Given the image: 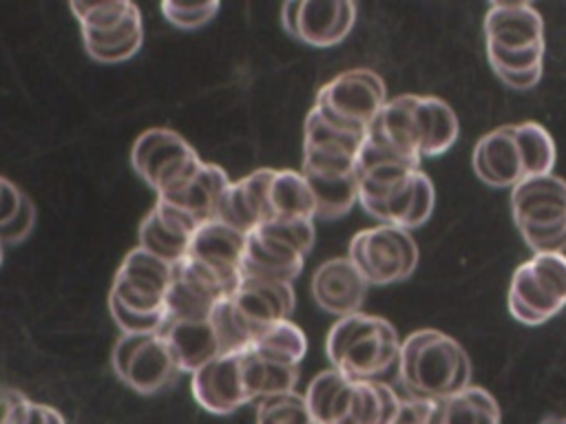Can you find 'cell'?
Instances as JSON below:
<instances>
[{
    "instance_id": "obj_16",
    "label": "cell",
    "mask_w": 566,
    "mask_h": 424,
    "mask_svg": "<svg viewBox=\"0 0 566 424\" xmlns=\"http://www.w3.org/2000/svg\"><path fill=\"white\" fill-rule=\"evenodd\" d=\"M365 139L374 146L420 166V139L416 124V95H398L387 99L369 124Z\"/></svg>"
},
{
    "instance_id": "obj_11",
    "label": "cell",
    "mask_w": 566,
    "mask_h": 424,
    "mask_svg": "<svg viewBox=\"0 0 566 424\" xmlns=\"http://www.w3.org/2000/svg\"><path fill=\"white\" fill-rule=\"evenodd\" d=\"M228 300L254 342L268 327L290 320L294 309V287L292 283L241 278Z\"/></svg>"
},
{
    "instance_id": "obj_38",
    "label": "cell",
    "mask_w": 566,
    "mask_h": 424,
    "mask_svg": "<svg viewBox=\"0 0 566 424\" xmlns=\"http://www.w3.org/2000/svg\"><path fill=\"white\" fill-rule=\"evenodd\" d=\"M108 309H111V316L115 318V322L119 325L122 333H161V329L168 322L166 311H161V314H137V311L126 309L124 305H119L111 296H108Z\"/></svg>"
},
{
    "instance_id": "obj_33",
    "label": "cell",
    "mask_w": 566,
    "mask_h": 424,
    "mask_svg": "<svg viewBox=\"0 0 566 424\" xmlns=\"http://www.w3.org/2000/svg\"><path fill=\"white\" fill-rule=\"evenodd\" d=\"M513 126H515V139L520 146L526 179L551 174L557 159V150L551 132L537 121H522Z\"/></svg>"
},
{
    "instance_id": "obj_2",
    "label": "cell",
    "mask_w": 566,
    "mask_h": 424,
    "mask_svg": "<svg viewBox=\"0 0 566 424\" xmlns=\"http://www.w3.org/2000/svg\"><path fill=\"white\" fill-rule=\"evenodd\" d=\"M400 342L387 318L356 311L332 325L325 353L332 369L349 380H382L398 367Z\"/></svg>"
},
{
    "instance_id": "obj_3",
    "label": "cell",
    "mask_w": 566,
    "mask_h": 424,
    "mask_svg": "<svg viewBox=\"0 0 566 424\" xmlns=\"http://www.w3.org/2000/svg\"><path fill=\"white\" fill-rule=\"evenodd\" d=\"M316 424H389L402 398L382 380H349L336 369L316 373L303 393Z\"/></svg>"
},
{
    "instance_id": "obj_25",
    "label": "cell",
    "mask_w": 566,
    "mask_h": 424,
    "mask_svg": "<svg viewBox=\"0 0 566 424\" xmlns=\"http://www.w3.org/2000/svg\"><path fill=\"white\" fill-rule=\"evenodd\" d=\"M228 186H230V177L226 174V170H221L214 163L203 161L201 170L195 174V179L188 186H184L181 190H177L172 194H164L157 199L168 201V203L186 210L188 214H192L199 223H206V221L214 219L219 199Z\"/></svg>"
},
{
    "instance_id": "obj_36",
    "label": "cell",
    "mask_w": 566,
    "mask_h": 424,
    "mask_svg": "<svg viewBox=\"0 0 566 424\" xmlns=\"http://www.w3.org/2000/svg\"><path fill=\"white\" fill-rule=\"evenodd\" d=\"M69 7L80 20L82 31H104V29L117 26L137 4L117 0V2H71Z\"/></svg>"
},
{
    "instance_id": "obj_5",
    "label": "cell",
    "mask_w": 566,
    "mask_h": 424,
    "mask_svg": "<svg viewBox=\"0 0 566 424\" xmlns=\"http://www.w3.org/2000/svg\"><path fill=\"white\" fill-rule=\"evenodd\" d=\"M506 305L522 325H542L566 307V256L533 254L517 265L509 283Z\"/></svg>"
},
{
    "instance_id": "obj_19",
    "label": "cell",
    "mask_w": 566,
    "mask_h": 424,
    "mask_svg": "<svg viewBox=\"0 0 566 424\" xmlns=\"http://www.w3.org/2000/svg\"><path fill=\"white\" fill-rule=\"evenodd\" d=\"M471 166L478 179L491 188H513L526 179L515 126H500L482 135L473 148Z\"/></svg>"
},
{
    "instance_id": "obj_34",
    "label": "cell",
    "mask_w": 566,
    "mask_h": 424,
    "mask_svg": "<svg viewBox=\"0 0 566 424\" xmlns=\"http://www.w3.org/2000/svg\"><path fill=\"white\" fill-rule=\"evenodd\" d=\"M188 245H190V239L166 227L159 221V216L155 214V210L150 208V212L144 216V221L139 225V247L150 252L153 256L175 265L188 254Z\"/></svg>"
},
{
    "instance_id": "obj_23",
    "label": "cell",
    "mask_w": 566,
    "mask_h": 424,
    "mask_svg": "<svg viewBox=\"0 0 566 424\" xmlns=\"http://www.w3.org/2000/svg\"><path fill=\"white\" fill-rule=\"evenodd\" d=\"M177 373L179 369L172 360L166 340L161 338V333H153L135 353L122 380L139 393H155L170 384Z\"/></svg>"
},
{
    "instance_id": "obj_32",
    "label": "cell",
    "mask_w": 566,
    "mask_h": 424,
    "mask_svg": "<svg viewBox=\"0 0 566 424\" xmlns=\"http://www.w3.org/2000/svg\"><path fill=\"white\" fill-rule=\"evenodd\" d=\"M250 349L268 360L281 362V364H301L307 351V338L298 325L290 320H281L272 327H268L252 344Z\"/></svg>"
},
{
    "instance_id": "obj_30",
    "label": "cell",
    "mask_w": 566,
    "mask_h": 424,
    "mask_svg": "<svg viewBox=\"0 0 566 424\" xmlns=\"http://www.w3.org/2000/svg\"><path fill=\"white\" fill-rule=\"evenodd\" d=\"M243 382L252 402H259L270 395L294 391L301 378L296 364H281L254 353L250 347L241 351Z\"/></svg>"
},
{
    "instance_id": "obj_31",
    "label": "cell",
    "mask_w": 566,
    "mask_h": 424,
    "mask_svg": "<svg viewBox=\"0 0 566 424\" xmlns=\"http://www.w3.org/2000/svg\"><path fill=\"white\" fill-rule=\"evenodd\" d=\"M172 267L175 265L153 256L150 252L135 247L122 261L115 278L146 292V294H155V296L164 298L166 289L172 280Z\"/></svg>"
},
{
    "instance_id": "obj_47",
    "label": "cell",
    "mask_w": 566,
    "mask_h": 424,
    "mask_svg": "<svg viewBox=\"0 0 566 424\" xmlns=\"http://www.w3.org/2000/svg\"><path fill=\"white\" fill-rule=\"evenodd\" d=\"M542 424H566V417H557V415H553V417H546Z\"/></svg>"
},
{
    "instance_id": "obj_48",
    "label": "cell",
    "mask_w": 566,
    "mask_h": 424,
    "mask_svg": "<svg viewBox=\"0 0 566 424\" xmlns=\"http://www.w3.org/2000/svg\"><path fill=\"white\" fill-rule=\"evenodd\" d=\"M2 247H4V245L0 243V263H2Z\"/></svg>"
},
{
    "instance_id": "obj_21",
    "label": "cell",
    "mask_w": 566,
    "mask_h": 424,
    "mask_svg": "<svg viewBox=\"0 0 566 424\" xmlns=\"http://www.w3.org/2000/svg\"><path fill=\"white\" fill-rule=\"evenodd\" d=\"M161 338L166 340L172 360L181 371L195 373L206 362L214 360L221 353L217 333L210 320H168L161 329Z\"/></svg>"
},
{
    "instance_id": "obj_17",
    "label": "cell",
    "mask_w": 566,
    "mask_h": 424,
    "mask_svg": "<svg viewBox=\"0 0 566 424\" xmlns=\"http://www.w3.org/2000/svg\"><path fill=\"white\" fill-rule=\"evenodd\" d=\"M245 250V234L230 225L210 219L201 223L188 245V256L212 269L232 292L241 280V258Z\"/></svg>"
},
{
    "instance_id": "obj_20",
    "label": "cell",
    "mask_w": 566,
    "mask_h": 424,
    "mask_svg": "<svg viewBox=\"0 0 566 424\" xmlns=\"http://www.w3.org/2000/svg\"><path fill=\"white\" fill-rule=\"evenodd\" d=\"M484 44L500 49L544 44V18L528 2H491L484 13Z\"/></svg>"
},
{
    "instance_id": "obj_39",
    "label": "cell",
    "mask_w": 566,
    "mask_h": 424,
    "mask_svg": "<svg viewBox=\"0 0 566 424\" xmlns=\"http://www.w3.org/2000/svg\"><path fill=\"white\" fill-rule=\"evenodd\" d=\"M520 236L533 250V254H564L566 219L542 227H520Z\"/></svg>"
},
{
    "instance_id": "obj_7",
    "label": "cell",
    "mask_w": 566,
    "mask_h": 424,
    "mask_svg": "<svg viewBox=\"0 0 566 424\" xmlns=\"http://www.w3.org/2000/svg\"><path fill=\"white\" fill-rule=\"evenodd\" d=\"M130 161L157 197L181 190L203 166L195 148L170 128L144 130L133 144Z\"/></svg>"
},
{
    "instance_id": "obj_29",
    "label": "cell",
    "mask_w": 566,
    "mask_h": 424,
    "mask_svg": "<svg viewBox=\"0 0 566 424\" xmlns=\"http://www.w3.org/2000/svg\"><path fill=\"white\" fill-rule=\"evenodd\" d=\"M486 60L493 73L513 91H528L542 80L544 44L526 49H500L486 44Z\"/></svg>"
},
{
    "instance_id": "obj_28",
    "label": "cell",
    "mask_w": 566,
    "mask_h": 424,
    "mask_svg": "<svg viewBox=\"0 0 566 424\" xmlns=\"http://www.w3.org/2000/svg\"><path fill=\"white\" fill-rule=\"evenodd\" d=\"M270 219L314 221V194L301 170H274L268 188Z\"/></svg>"
},
{
    "instance_id": "obj_1",
    "label": "cell",
    "mask_w": 566,
    "mask_h": 424,
    "mask_svg": "<svg viewBox=\"0 0 566 424\" xmlns=\"http://www.w3.org/2000/svg\"><path fill=\"white\" fill-rule=\"evenodd\" d=\"M398 378L409 398L438 402L471 384V360L464 347L438 329H418L402 338Z\"/></svg>"
},
{
    "instance_id": "obj_42",
    "label": "cell",
    "mask_w": 566,
    "mask_h": 424,
    "mask_svg": "<svg viewBox=\"0 0 566 424\" xmlns=\"http://www.w3.org/2000/svg\"><path fill=\"white\" fill-rule=\"evenodd\" d=\"M429 413H431V402L402 398L389 424H429Z\"/></svg>"
},
{
    "instance_id": "obj_13",
    "label": "cell",
    "mask_w": 566,
    "mask_h": 424,
    "mask_svg": "<svg viewBox=\"0 0 566 424\" xmlns=\"http://www.w3.org/2000/svg\"><path fill=\"white\" fill-rule=\"evenodd\" d=\"M436 205V188L422 170H413L385 197L363 203L360 208L385 225H396L407 232L424 225Z\"/></svg>"
},
{
    "instance_id": "obj_49",
    "label": "cell",
    "mask_w": 566,
    "mask_h": 424,
    "mask_svg": "<svg viewBox=\"0 0 566 424\" xmlns=\"http://www.w3.org/2000/svg\"><path fill=\"white\" fill-rule=\"evenodd\" d=\"M2 179H4V177H0V188H2Z\"/></svg>"
},
{
    "instance_id": "obj_45",
    "label": "cell",
    "mask_w": 566,
    "mask_h": 424,
    "mask_svg": "<svg viewBox=\"0 0 566 424\" xmlns=\"http://www.w3.org/2000/svg\"><path fill=\"white\" fill-rule=\"evenodd\" d=\"M49 409L51 406H46V404H33L31 415L24 424H49Z\"/></svg>"
},
{
    "instance_id": "obj_24",
    "label": "cell",
    "mask_w": 566,
    "mask_h": 424,
    "mask_svg": "<svg viewBox=\"0 0 566 424\" xmlns=\"http://www.w3.org/2000/svg\"><path fill=\"white\" fill-rule=\"evenodd\" d=\"M429 424H500V406L486 389L469 384L444 400L431 402Z\"/></svg>"
},
{
    "instance_id": "obj_41",
    "label": "cell",
    "mask_w": 566,
    "mask_h": 424,
    "mask_svg": "<svg viewBox=\"0 0 566 424\" xmlns=\"http://www.w3.org/2000/svg\"><path fill=\"white\" fill-rule=\"evenodd\" d=\"M153 333H122L119 340L113 347V369L122 378L135 358V353L142 349V344L148 340Z\"/></svg>"
},
{
    "instance_id": "obj_8",
    "label": "cell",
    "mask_w": 566,
    "mask_h": 424,
    "mask_svg": "<svg viewBox=\"0 0 566 424\" xmlns=\"http://www.w3.org/2000/svg\"><path fill=\"white\" fill-rule=\"evenodd\" d=\"M418 243L411 232L396 225H374L352 236L347 258L367 285L407 280L418 265Z\"/></svg>"
},
{
    "instance_id": "obj_44",
    "label": "cell",
    "mask_w": 566,
    "mask_h": 424,
    "mask_svg": "<svg viewBox=\"0 0 566 424\" xmlns=\"http://www.w3.org/2000/svg\"><path fill=\"white\" fill-rule=\"evenodd\" d=\"M20 395H22V393L15 391V389H0V424H2V420H4L7 413H9V409L15 404V400H18Z\"/></svg>"
},
{
    "instance_id": "obj_35",
    "label": "cell",
    "mask_w": 566,
    "mask_h": 424,
    "mask_svg": "<svg viewBox=\"0 0 566 424\" xmlns=\"http://www.w3.org/2000/svg\"><path fill=\"white\" fill-rule=\"evenodd\" d=\"M256 424H316L303 393L287 391L256 402Z\"/></svg>"
},
{
    "instance_id": "obj_26",
    "label": "cell",
    "mask_w": 566,
    "mask_h": 424,
    "mask_svg": "<svg viewBox=\"0 0 566 424\" xmlns=\"http://www.w3.org/2000/svg\"><path fill=\"white\" fill-rule=\"evenodd\" d=\"M314 194V219L345 216L358 203V179L352 172H301Z\"/></svg>"
},
{
    "instance_id": "obj_9",
    "label": "cell",
    "mask_w": 566,
    "mask_h": 424,
    "mask_svg": "<svg viewBox=\"0 0 566 424\" xmlns=\"http://www.w3.org/2000/svg\"><path fill=\"white\" fill-rule=\"evenodd\" d=\"M281 22L287 35L310 46H334L343 42L356 22V4L349 0L285 2Z\"/></svg>"
},
{
    "instance_id": "obj_10",
    "label": "cell",
    "mask_w": 566,
    "mask_h": 424,
    "mask_svg": "<svg viewBox=\"0 0 566 424\" xmlns=\"http://www.w3.org/2000/svg\"><path fill=\"white\" fill-rule=\"evenodd\" d=\"M363 141L365 135L340 130L310 108L303 126L301 172H352Z\"/></svg>"
},
{
    "instance_id": "obj_40",
    "label": "cell",
    "mask_w": 566,
    "mask_h": 424,
    "mask_svg": "<svg viewBox=\"0 0 566 424\" xmlns=\"http://www.w3.org/2000/svg\"><path fill=\"white\" fill-rule=\"evenodd\" d=\"M33 225H35V205L24 194L15 216L11 221H7L4 225H0V243L2 245H15V243L24 241L31 234Z\"/></svg>"
},
{
    "instance_id": "obj_4",
    "label": "cell",
    "mask_w": 566,
    "mask_h": 424,
    "mask_svg": "<svg viewBox=\"0 0 566 424\" xmlns=\"http://www.w3.org/2000/svg\"><path fill=\"white\" fill-rule=\"evenodd\" d=\"M314 245V221L268 219L245 234L241 278L292 283Z\"/></svg>"
},
{
    "instance_id": "obj_46",
    "label": "cell",
    "mask_w": 566,
    "mask_h": 424,
    "mask_svg": "<svg viewBox=\"0 0 566 424\" xmlns=\"http://www.w3.org/2000/svg\"><path fill=\"white\" fill-rule=\"evenodd\" d=\"M49 424H64V417L53 406L49 409Z\"/></svg>"
},
{
    "instance_id": "obj_15",
    "label": "cell",
    "mask_w": 566,
    "mask_h": 424,
    "mask_svg": "<svg viewBox=\"0 0 566 424\" xmlns=\"http://www.w3.org/2000/svg\"><path fill=\"white\" fill-rule=\"evenodd\" d=\"M367 287L369 285L347 256H336L321 263L310 280V292L316 305L338 318L360 311Z\"/></svg>"
},
{
    "instance_id": "obj_22",
    "label": "cell",
    "mask_w": 566,
    "mask_h": 424,
    "mask_svg": "<svg viewBox=\"0 0 566 424\" xmlns=\"http://www.w3.org/2000/svg\"><path fill=\"white\" fill-rule=\"evenodd\" d=\"M416 124L420 139V157L444 155L460 135V124L455 110L440 97L416 95Z\"/></svg>"
},
{
    "instance_id": "obj_14",
    "label": "cell",
    "mask_w": 566,
    "mask_h": 424,
    "mask_svg": "<svg viewBox=\"0 0 566 424\" xmlns=\"http://www.w3.org/2000/svg\"><path fill=\"white\" fill-rule=\"evenodd\" d=\"M511 212L520 227H542L566 219V179L551 174L522 179L511 188Z\"/></svg>"
},
{
    "instance_id": "obj_12",
    "label": "cell",
    "mask_w": 566,
    "mask_h": 424,
    "mask_svg": "<svg viewBox=\"0 0 566 424\" xmlns=\"http://www.w3.org/2000/svg\"><path fill=\"white\" fill-rule=\"evenodd\" d=\"M192 395L210 413L226 415L239 406L250 404V395L243 382L241 351L219 353L192 373Z\"/></svg>"
},
{
    "instance_id": "obj_43",
    "label": "cell",
    "mask_w": 566,
    "mask_h": 424,
    "mask_svg": "<svg viewBox=\"0 0 566 424\" xmlns=\"http://www.w3.org/2000/svg\"><path fill=\"white\" fill-rule=\"evenodd\" d=\"M24 194L18 190V186H13L9 179H2V188H0V225H4L7 221H11L15 216V212L20 210Z\"/></svg>"
},
{
    "instance_id": "obj_37",
    "label": "cell",
    "mask_w": 566,
    "mask_h": 424,
    "mask_svg": "<svg viewBox=\"0 0 566 424\" xmlns=\"http://www.w3.org/2000/svg\"><path fill=\"white\" fill-rule=\"evenodd\" d=\"M219 7H221L219 2H161L159 4L164 18L179 29H199L208 24L217 15Z\"/></svg>"
},
{
    "instance_id": "obj_6",
    "label": "cell",
    "mask_w": 566,
    "mask_h": 424,
    "mask_svg": "<svg viewBox=\"0 0 566 424\" xmlns=\"http://www.w3.org/2000/svg\"><path fill=\"white\" fill-rule=\"evenodd\" d=\"M387 102L382 77L371 68H349L323 84L314 110L332 126L365 135Z\"/></svg>"
},
{
    "instance_id": "obj_18",
    "label": "cell",
    "mask_w": 566,
    "mask_h": 424,
    "mask_svg": "<svg viewBox=\"0 0 566 424\" xmlns=\"http://www.w3.org/2000/svg\"><path fill=\"white\" fill-rule=\"evenodd\" d=\"M272 172V168H259L239 181H230V186L219 199L214 219L241 234H250L263 221H268V188Z\"/></svg>"
},
{
    "instance_id": "obj_27",
    "label": "cell",
    "mask_w": 566,
    "mask_h": 424,
    "mask_svg": "<svg viewBox=\"0 0 566 424\" xmlns=\"http://www.w3.org/2000/svg\"><path fill=\"white\" fill-rule=\"evenodd\" d=\"M86 53L106 64L124 62L133 57L142 42H144V26H142V13L135 7L117 26L104 29V31H82Z\"/></svg>"
}]
</instances>
